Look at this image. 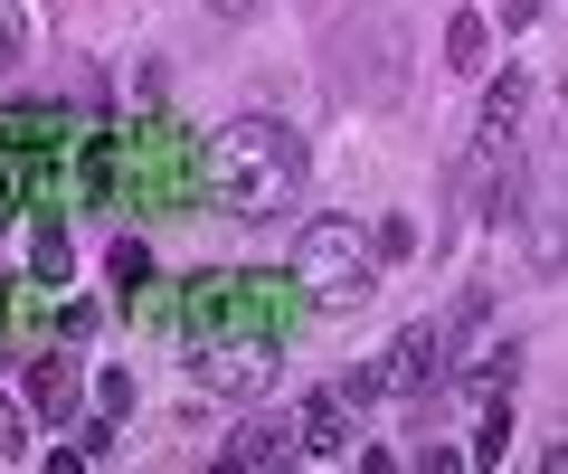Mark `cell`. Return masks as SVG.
I'll return each instance as SVG.
<instances>
[{"label":"cell","mask_w":568,"mask_h":474,"mask_svg":"<svg viewBox=\"0 0 568 474\" xmlns=\"http://www.w3.org/2000/svg\"><path fill=\"white\" fill-rule=\"evenodd\" d=\"M484 48H493V29L474 20V10H455V20H446V67H455V77H484Z\"/></svg>","instance_id":"obj_7"},{"label":"cell","mask_w":568,"mask_h":474,"mask_svg":"<svg viewBox=\"0 0 568 474\" xmlns=\"http://www.w3.org/2000/svg\"><path fill=\"white\" fill-rule=\"evenodd\" d=\"M511 124H521V77H503L484 95V152H511Z\"/></svg>","instance_id":"obj_8"},{"label":"cell","mask_w":568,"mask_h":474,"mask_svg":"<svg viewBox=\"0 0 568 474\" xmlns=\"http://www.w3.org/2000/svg\"><path fill=\"white\" fill-rule=\"evenodd\" d=\"M209 10H219V20H256L265 0H209Z\"/></svg>","instance_id":"obj_14"},{"label":"cell","mask_w":568,"mask_h":474,"mask_svg":"<svg viewBox=\"0 0 568 474\" xmlns=\"http://www.w3.org/2000/svg\"><path fill=\"white\" fill-rule=\"evenodd\" d=\"M29 409H48V417L77 409V371H67L58 351H48V361H29Z\"/></svg>","instance_id":"obj_5"},{"label":"cell","mask_w":568,"mask_h":474,"mask_svg":"<svg viewBox=\"0 0 568 474\" xmlns=\"http://www.w3.org/2000/svg\"><path fill=\"white\" fill-rule=\"evenodd\" d=\"M294 285H304L323 313L369 304V294H379V256H369L361 219H313L304 238H294Z\"/></svg>","instance_id":"obj_2"},{"label":"cell","mask_w":568,"mask_h":474,"mask_svg":"<svg viewBox=\"0 0 568 474\" xmlns=\"http://www.w3.org/2000/svg\"><path fill=\"white\" fill-rule=\"evenodd\" d=\"M200 380L219 399H256L265 380H275V342H265V332H237V342H209L200 351Z\"/></svg>","instance_id":"obj_3"},{"label":"cell","mask_w":568,"mask_h":474,"mask_svg":"<svg viewBox=\"0 0 568 474\" xmlns=\"http://www.w3.org/2000/svg\"><path fill=\"white\" fill-rule=\"evenodd\" d=\"M29 266H39L48 285H67V228H58V209H48V219L29 228Z\"/></svg>","instance_id":"obj_9"},{"label":"cell","mask_w":568,"mask_h":474,"mask_svg":"<svg viewBox=\"0 0 568 474\" xmlns=\"http://www.w3.org/2000/svg\"><path fill=\"white\" fill-rule=\"evenodd\" d=\"M104 266H114L123 304H133V285H152V248H142V238H114V248H104Z\"/></svg>","instance_id":"obj_10"},{"label":"cell","mask_w":568,"mask_h":474,"mask_svg":"<svg viewBox=\"0 0 568 474\" xmlns=\"http://www.w3.org/2000/svg\"><path fill=\"white\" fill-rule=\"evenodd\" d=\"M20 455H29V409L0 399V465H20Z\"/></svg>","instance_id":"obj_11"},{"label":"cell","mask_w":568,"mask_h":474,"mask_svg":"<svg viewBox=\"0 0 568 474\" xmlns=\"http://www.w3.org/2000/svg\"><path fill=\"white\" fill-rule=\"evenodd\" d=\"M209 190L237 219H284V209L304 200V133L275 124V114H237L209 143Z\"/></svg>","instance_id":"obj_1"},{"label":"cell","mask_w":568,"mask_h":474,"mask_svg":"<svg viewBox=\"0 0 568 474\" xmlns=\"http://www.w3.org/2000/svg\"><path fill=\"white\" fill-rule=\"evenodd\" d=\"M284 446H294V436H284L275 417H246V427L227 436V465H284Z\"/></svg>","instance_id":"obj_6"},{"label":"cell","mask_w":568,"mask_h":474,"mask_svg":"<svg viewBox=\"0 0 568 474\" xmlns=\"http://www.w3.org/2000/svg\"><path fill=\"white\" fill-rule=\"evenodd\" d=\"M95 399H104V417H123V409H133V371H104Z\"/></svg>","instance_id":"obj_13"},{"label":"cell","mask_w":568,"mask_h":474,"mask_svg":"<svg viewBox=\"0 0 568 474\" xmlns=\"http://www.w3.org/2000/svg\"><path fill=\"white\" fill-rule=\"evenodd\" d=\"M407 248H417V228H407V219H379V228H369V256H379V266H388V256H407Z\"/></svg>","instance_id":"obj_12"},{"label":"cell","mask_w":568,"mask_h":474,"mask_svg":"<svg viewBox=\"0 0 568 474\" xmlns=\"http://www.w3.org/2000/svg\"><path fill=\"white\" fill-rule=\"evenodd\" d=\"M294 446H304V455H351V399L342 390H313L304 409H294Z\"/></svg>","instance_id":"obj_4"},{"label":"cell","mask_w":568,"mask_h":474,"mask_svg":"<svg viewBox=\"0 0 568 474\" xmlns=\"http://www.w3.org/2000/svg\"><path fill=\"white\" fill-rule=\"evenodd\" d=\"M10 48H20V10H0V58H10Z\"/></svg>","instance_id":"obj_15"}]
</instances>
